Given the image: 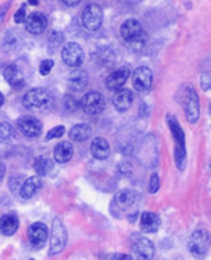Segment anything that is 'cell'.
<instances>
[{
    "mask_svg": "<svg viewBox=\"0 0 211 260\" xmlns=\"http://www.w3.org/2000/svg\"><path fill=\"white\" fill-rule=\"evenodd\" d=\"M64 133H65L64 126H56V127H53L52 130H49L48 134H46V137H45V140H46V141H50V140H53V138H61L62 136H64Z\"/></svg>",
    "mask_w": 211,
    "mask_h": 260,
    "instance_id": "29",
    "label": "cell"
},
{
    "mask_svg": "<svg viewBox=\"0 0 211 260\" xmlns=\"http://www.w3.org/2000/svg\"><path fill=\"white\" fill-rule=\"evenodd\" d=\"M68 243V232L60 217H56L52 222V239H50V255H57L65 249Z\"/></svg>",
    "mask_w": 211,
    "mask_h": 260,
    "instance_id": "5",
    "label": "cell"
},
{
    "mask_svg": "<svg viewBox=\"0 0 211 260\" xmlns=\"http://www.w3.org/2000/svg\"><path fill=\"white\" fill-rule=\"evenodd\" d=\"M208 245H210V236L206 229H196L191 235L188 249L195 257H204L208 251Z\"/></svg>",
    "mask_w": 211,
    "mask_h": 260,
    "instance_id": "6",
    "label": "cell"
},
{
    "mask_svg": "<svg viewBox=\"0 0 211 260\" xmlns=\"http://www.w3.org/2000/svg\"><path fill=\"white\" fill-rule=\"evenodd\" d=\"M4 175H6V167H4L3 162H0V182L3 180Z\"/></svg>",
    "mask_w": 211,
    "mask_h": 260,
    "instance_id": "37",
    "label": "cell"
},
{
    "mask_svg": "<svg viewBox=\"0 0 211 260\" xmlns=\"http://www.w3.org/2000/svg\"><path fill=\"white\" fill-rule=\"evenodd\" d=\"M53 67H54V62H53V60H44L42 62H41L40 65V73L42 75V76H48L49 73L52 72Z\"/></svg>",
    "mask_w": 211,
    "mask_h": 260,
    "instance_id": "31",
    "label": "cell"
},
{
    "mask_svg": "<svg viewBox=\"0 0 211 260\" xmlns=\"http://www.w3.org/2000/svg\"><path fill=\"white\" fill-rule=\"evenodd\" d=\"M131 76V71L127 65L125 67H121L118 68L117 71H114L111 75H110L107 79H106V87L110 89V91H118L121 89L123 85L126 84L127 79Z\"/></svg>",
    "mask_w": 211,
    "mask_h": 260,
    "instance_id": "14",
    "label": "cell"
},
{
    "mask_svg": "<svg viewBox=\"0 0 211 260\" xmlns=\"http://www.w3.org/2000/svg\"><path fill=\"white\" fill-rule=\"evenodd\" d=\"M23 106L26 109L45 110L53 106V96L48 89L32 88L24 93Z\"/></svg>",
    "mask_w": 211,
    "mask_h": 260,
    "instance_id": "3",
    "label": "cell"
},
{
    "mask_svg": "<svg viewBox=\"0 0 211 260\" xmlns=\"http://www.w3.org/2000/svg\"><path fill=\"white\" fill-rule=\"evenodd\" d=\"M131 259L152 260L154 256V245L145 236H137L131 241Z\"/></svg>",
    "mask_w": 211,
    "mask_h": 260,
    "instance_id": "7",
    "label": "cell"
},
{
    "mask_svg": "<svg viewBox=\"0 0 211 260\" xmlns=\"http://www.w3.org/2000/svg\"><path fill=\"white\" fill-rule=\"evenodd\" d=\"M64 34L61 31H58V30H53L52 34L49 36V45L50 46H53V50L57 48H60L61 45H62V42H64Z\"/></svg>",
    "mask_w": 211,
    "mask_h": 260,
    "instance_id": "28",
    "label": "cell"
},
{
    "mask_svg": "<svg viewBox=\"0 0 211 260\" xmlns=\"http://www.w3.org/2000/svg\"><path fill=\"white\" fill-rule=\"evenodd\" d=\"M19 228V218L15 214H4L0 217V233L3 236L15 235Z\"/></svg>",
    "mask_w": 211,
    "mask_h": 260,
    "instance_id": "24",
    "label": "cell"
},
{
    "mask_svg": "<svg viewBox=\"0 0 211 260\" xmlns=\"http://www.w3.org/2000/svg\"><path fill=\"white\" fill-rule=\"evenodd\" d=\"M81 109L88 115H99L104 111L106 99L100 92L92 91L85 93L81 99Z\"/></svg>",
    "mask_w": 211,
    "mask_h": 260,
    "instance_id": "8",
    "label": "cell"
},
{
    "mask_svg": "<svg viewBox=\"0 0 211 260\" xmlns=\"http://www.w3.org/2000/svg\"><path fill=\"white\" fill-rule=\"evenodd\" d=\"M4 79L8 84L11 85L12 88L19 89L22 88L26 83L24 79V73L18 64H10L7 68L4 69Z\"/></svg>",
    "mask_w": 211,
    "mask_h": 260,
    "instance_id": "16",
    "label": "cell"
},
{
    "mask_svg": "<svg viewBox=\"0 0 211 260\" xmlns=\"http://www.w3.org/2000/svg\"><path fill=\"white\" fill-rule=\"evenodd\" d=\"M183 105H184V113H186L188 123L191 125L196 123L200 115V107H199L198 93L194 87L187 85L186 88L183 89Z\"/></svg>",
    "mask_w": 211,
    "mask_h": 260,
    "instance_id": "4",
    "label": "cell"
},
{
    "mask_svg": "<svg viewBox=\"0 0 211 260\" xmlns=\"http://www.w3.org/2000/svg\"><path fill=\"white\" fill-rule=\"evenodd\" d=\"M14 137V127L12 125L7 122H2L0 123V144H6V142L11 141Z\"/></svg>",
    "mask_w": 211,
    "mask_h": 260,
    "instance_id": "27",
    "label": "cell"
},
{
    "mask_svg": "<svg viewBox=\"0 0 211 260\" xmlns=\"http://www.w3.org/2000/svg\"><path fill=\"white\" fill-rule=\"evenodd\" d=\"M24 26L30 34L38 36V34H42L48 27V18L41 12H32V14L27 15L26 20H24Z\"/></svg>",
    "mask_w": 211,
    "mask_h": 260,
    "instance_id": "15",
    "label": "cell"
},
{
    "mask_svg": "<svg viewBox=\"0 0 211 260\" xmlns=\"http://www.w3.org/2000/svg\"><path fill=\"white\" fill-rule=\"evenodd\" d=\"M34 170L40 176H44V175L49 174L50 170H53V162L50 158H48L46 156H41V157H37L36 161H34Z\"/></svg>",
    "mask_w": 211,
    "mask_h": 260,
    "instance_id": "26",
    "label": "cell"
},
{
    "mask_svg": "<svg viewBox=\"0 0 211 260\" xmlns=\"http://www.w3.org/2000/svg\"><path fill=\"white\" fill-rule=\"evenodd\" d=\"M27 18V14H26V6H22V7L15 12V15H14V20H15L16 23H24V20Z\"/></svg>",
    "mask_w": 211,
    "mask_h": 260,
    "instance_id": "32",
    "label": "cell"
},
{
    "mask_svg": "<svg viewBox=\"0 0 211 260\" xmlns=\"http://www.w3.org/2000/svg\"><path fill=\"white\" fill-rule=\"evenodd\" d=\"M88 73L83 69L73 71L68 77V87L72 91H83L88 85Z\"/></svg>",
    "mask_w": 211,
    "mask_h": 260,
    "instance_id": "21",
    "label": "cell"
},
{
    "mask_svg": "<svg viewBox=\"0 0 211 260\" xmlns=\"http://www.w3.org/2000/svg\"><path fill=\"white\" fill-rule=\"evenodd\" d=\"M8 7H10V3L4 4V6H2V7H0V22H2V19H3L4 14H6V10H7Z\"/></svg>",
    "mask_w": 211,
    "mask_h": 260,
    "instance_id": "36",
    "label": "cell"
},
{
    "mask_svg": "<svg viewBox=\"0 0 211 260\" xmlns=\"http://www.w3.org/2000/svg\"><path fill=\"white\" fill-rule=\"evenodd\" d=\"M121 36L123 38L126 44L129 45L130 49L134 52L141 50L146 45L148 37H146L142 24L139 23V20L130 18V19L125 20L121 26Z\"/></svg>",
    "mask_w": 211,
    "mask_h": 260,
    "instance_id": "1",
    "label": "cell"
},
{
    "mask_svg": "<svg viewBox=\"0 0 211 260\" xmlns=\"http://www.w3.org/2000/svg\"><path fill=\"white\" fill-rule=\"evenodd\" d=\"M161 225V219L156 213L144 211L139 218V229L144 233H156Z\"/></svg>",
    "mask_w": 211,
    "mask_h": 260,
    "instance_id": "19",
    "label": "cell"
},
{
    "mask_svg": "<svg viewBox=\"0 0 211 260\" xmlns=\"http://www.w3.org/2000/svg\"><path fill=\"white\" fill-rule=\"evenodd\" d=\"M160 190V176L157 174H152L149 180V192L156 194Z\"/></svg>",
    "mask_w": 211,
    "mask_h": 260,
    "instance_id": "30",
    "label": "cell"
},
{
    "mask_svg": "<svg viewBox=\"0 0 211 260\" xmlns=\"http://www.w3.org/2000/svg\"><path fill=\"white\" fill-rule=\"evenodd\" d=\"M134 102V93L129 88H121L115 91L113 96V106L118 111H127Z\"/></svg>",
    "mask_w": 211,
    "mask_h": 260,
    "instance_id": "18",
    "label": "cell"
},
{
    "mask_svg": "<svg viewBox=\"0 0 211 260\" xmlns=\"http://www.w3.org/2000/svg\"><path fill=\"white\" fill-rule=\"evenodd\" d=\"M138 201H139V194L133 190L119 191L114 198V203L118 210H129Z\"/></svg>",
    "mask_w": 211,
    "mask_h": 260,
    "instance_id": "17",
    "label": "cell"
},
{
    "mask_svg": "<svg viewBox=\"0 0 211 260\" xmlns=\"http://www.w3.org/2000/svg\"><path fill=\"white\" fill-rule=\"evenodd\" d=\"M61 58L64 61V64L71 68H79L84 61V50L76 42H68L62 48Z\"/></svg>",
    "mask_w": 211,
    "mask_h": 260,
    "instance_id": "10",
    "label": "cell"
},
{
    "mask_svg": "<svg viewBox=\"0 0 211 260\" xmlns=\"http://www.w3.org/2000/svg\"><path fill=\"white\" fill-rule=\"evenodd\" d=\"M27 237L28 243L31 244L32 247L40 249V248H44V245L48 241L49 237V231L48 226L45 225L44 222H34L32 225H30L27 231Z\"/></svg>",
    "mask_w": 211,
    "mask_h": 260,
    "instance_id": "11",
    "label": "cell"
},
{
    "mask_svg": "<svg viewBox=\"0 0 211 260\" xmlns=\"http://www.w3.org/2000/svg\"><path fill=\"white\" fill-rule=\"evenodd\" d=\"M41 186H42V182H41L40 176H31V178L26 179V180L22 183L19 195L23 199L32 198V197L38 192Z\"/></svg>",
    "mask_w": 211,
    "mask_h": 260,
    "instance_id": "22",
    "label": "cell"
},
{
    "mask_svg": "<svg viewBox=\"0 0 211 260\" xmlns=\"http://www.w3.org/2000/svg\"><path fill=\"white\" fill-rule=\"evenodd\" d=\"M3 103H4V96H3V93L0 92V107L3 106Z\"/></svg>",
    "mask_w": 211,
    "mask_h": 260,
    "instance_id": "38",
    "label": "cell"
},
{
    "mask_svg": "<svg viewBox=\"0 0 211 260\" xmlns=\"http://www.w3.org/2000/svg\"><path fill=\"white\" fill-rule=\"evenodd\" d=\"M110 260H133V259H131V255H127V253H114Z\"/></svg>",
    "mask_w": 211,
    "mask_h": 260,
    "instance_id": "34",
    "label": "cell"
},
{
    "mask_svg": "<svg viewBox=\"0 0 211 260\" xmlns=\"http://www.w3.org/2000/svg\"><path fill=\"white\" fill-rule=\"evenodd\" d=\"M81 20L89 31H96L103 23V10L99 4L91 3L84 8Z\"/></svg>",
    "mask_w": 211,
    "mask_h": 260,
    "instance_id": "9",
    "label": "cell"
},
{
    "mask_svg": "<svg viewBox=\"0 0 211 260\" xmlns=\"http://www.w3.org/2000/svg\"><path fill=\"white\" fill-rule=\"evenodd\" d=\"M80 2L81 0H62V3H64L65 6H68V7H75V6H77Z\"/></svg>",
    "mask_w": 211,
    "mask_h": 260,
    "instance_id": "35",
    "label": "cell"
},
{
    "mask_svg": "<svg viewBox=\"0 0 211 260\" xmlns=\"http://www.w3.org/2000/svg\"><path fill=\"white\" fill-rule=\"evenodd\" d=\"M30 260H36V259H30Z\"/></svg>",
    "mask_w": 211,
    "mask_h": 260,
    "instance_id": "40",
    "label": "cell"
},
{
    "mask_svg": "<svg viewBox=\"0 0 211 260\" xmlns=\"http://www.w3.org/2000/svg\"><path fill=\"white\" fill-rule=\"evenodd\" d=\"M92 134V130L87 123H79V125L72 126V129L69 130V138L72 141L83 142L87 141Z\"/></svg>",
    "mask_w": 211,
    "mask_h": 260,
    "instance_id": "25",
    "label": "cell"
},
{
    "mask_svg": "<svg viewBox=\"0 0 211 260\" xmlns=\"http://www.w3.org/2000/svg\"><path fill=\"white\" fill-rule=\"evenodd\" d=\"M166 122H168V126H169V130L174 141V161H176V167L179 170H184L187 161L186 136H184L182 126L179 125L178 119H176L174 115L168 114L166 115Z\"/></svg>",
    "mask_w": 211,
    "mask_h": 260,
    "instance_id": "2",
    "label": "cell"
},
{
    "mask_svg": "<svg viewBox=\"0 0 211 260\" xmlns=\"http://www.w3.org/2000/svg\"><path fill=\"white\" fill-rule=\"evenodd\" d=\"M89 149H91V154H92L96 160H106V158L110 156V153H111V148H110L109 141L103 137L95 138V140L91 142Z\"/></svg>",
    "mask_w": 211,
    "mask_h": 260,
    "instance_id": "20",
    "label": "cell"
},
{
    "mask_svg": "<svg viewBox=\"0 0 211 260\" xmlns=\"http://www.w3.org/2000/svg\"><path fill=\"white\" fill-rule=\"evenodd\" d=\"M200 85H202V88L206 89V91L210 89L211 83H210V75H208V73L202 75V77H200Z\"/></svg>",
    "mask_w": 211,
    "mask_h": 260,
    "instance_id": "33",
    "label": "cell"
},
{
    "mask_svg": "<svg viewBox=\"0 0 211 260\" xmlns=\"http://www.w3.org/2000/svg\"><path fill=\"white\" fill-rule=\"evenodd\" d=\"M27 2L31 4V6H37V4H38V0H27Z\"/></svg>",
    "mask_w": 211,
    "mask_h": 260,
    "instance_id": "39",
    "label": "cell"
},
{
    "mask_svg": "<svg viewBox=\"0 0 211 260\" xmlns=\"http://www.w3.org/2000/svg\"><path fill=\"white\" fill-rule=\"evenodd\" d=\"M73 145L69 141H62L60 144H57L54 150H53V157L57 162L60 164H64V162H68L73 156Z\"/></svg>",
    "mask_w": 211,
    "mask_h": 260,
    "instance_id": "23",
    "label": "cell"
},
{
    "mask_svg": "<svg viewBox=\"0 0 211 260\" xmlns=\"http://www.w3.org/2000/svg\"><path fill=\"white\" fill-rule=\"evenodd\" d=\"M16 126L20 133L28 138L38 137L42 132V123L40 122V119H37L36 117H30V115L20 117L16 121Z\"/></svg>",
    "mask_w": 211,
    "mask_h": 260,
    "instance_id": "12",
    "label": "cell"
},
{
    "mask_svg": "<svg viewBox=\"0 0 211 260\" xmlns=\"http://www.w3.org/2000/svg\"><path fill=\"white\" fill-rule=\"evenodd\" d=\"M133 77V85L139 92L149 91L153 83V72L148 67H138L131 75Z\"/></svg>",
    "mask_w": 211,
    "mask_h": 260,
    "instance_id": "13",
    "label": "cell"
}]
</instances>
